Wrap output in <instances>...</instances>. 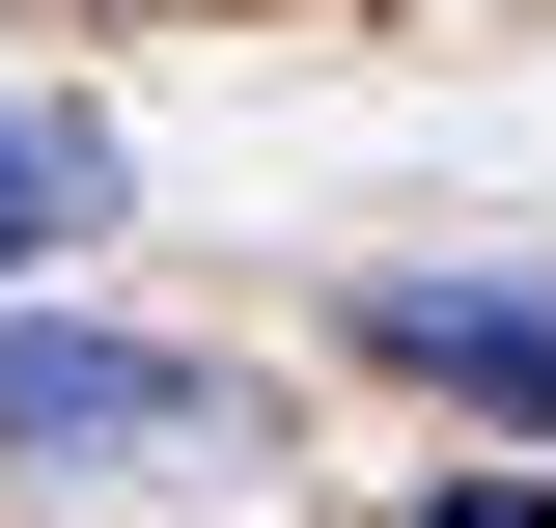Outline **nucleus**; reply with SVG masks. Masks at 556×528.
<instances>
[{
  "label": "nucleus",
  "instance_id": "obj_2",
  "mask_svg": "<svg viewBox=\"0 0 556 528\" xmlns=\"http://www.w3.org/2000/svg\"><path fill=\"white\" fill-rule=\"evenodd\" d=\"M362 362H417L445 417L556 445V278H362Z\"/></svg>",
  "mask_w": 556,
  "mask_h": 528
},
{
  "label": "nucleus",
  "instance_id": "obj_3",
  "mask_svg": "<svg viewBox=\"0 0 556 528\" xmlns=\"http://www.w3.org/2000/svg\"><path fill=\"white\" fill-rule=\"evenodd\" d=\"M84 223H112V139H84V112H0V278L84 251Z\"/></svg>",
  "mask_w": 556,
  "mask_h": 528
},
{
  "label": "nucleus",
  "instance_id": "obj_4",
  "mask_svg": "<svg viewBox=\"0 0 556 528\" xmlns=\"http://www.w3.org/2000/svg\"><path fill=\"white\" fill-rule=\"evenodd\" d=\"M417 528H556V473H473V501H417Z\"/></svg>",
  "mask_w": 556,
  "mask_h": 528
},
{
  "label": "nucleus",
  "instance_id": "obj_1",
  "mask_svg": "<svg viewBox=\"0 0 556 528\" xmlns=\"http://www.w3.org/2000/svg\"><path fill=\"white\" fill-rule=\"evenodd\" d=\"M0 445H251L223 417V362H167V334H56V306H0Z\"/></svg>",
  "mask_w": 556,
  "mask_h": 528
}]
</instances>
